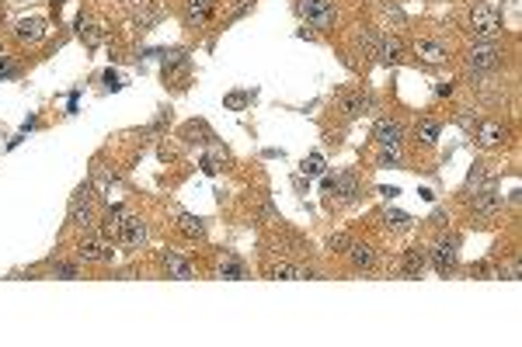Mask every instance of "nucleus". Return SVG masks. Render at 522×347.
I'll return each mask as SVG.
<instances>
[{
  "label": "nucleus",
  "mask_w": 522,
  "mask_h": 347,
  "mask_svg": "<svg viewBox=\"0 0 522 347\" xmlns=\"http://www.w3.org/2000/svg\"><path fill=\"white\" fill-rule=\"evenodd\" d=\"M220 275H223V278H244V268H240L237 260H223V264H220Z\"/></svg>",
  "instance_id": "24"
},
{
  "label": "nucleus",
  "mask_w": 522,
  "mask_h": 347,
  "mask_svg": "<svg viewBox=\"0 0 522 347\" xmlns=\"http://www.w3.org/2000/svg\"><path fill=\"white\" fill-rule=\"evenodd\" d=\"M439 132H442V126L428 119V122H422V126H418V139H422V143H435V139H439Z\"/></svg>",
  "instance_id": "22"
},
{
  "label": "nucleus",
  "mask_w": 522,
  "mask_h": 347,
  "mask_svg": "<svg viewBox=\"0 0 522 347\" xmlns=\"http://www.w3.org/2000/svg\"><path fill=\"white\" fill-rule=\"evenodd\" d=\"M296 11H299V18H303L307 25H314L317 32L334 28V21H338V7H334V0H299Z\"/></svg>",
  "instance_id": "1"
},
{
  "label": "nucleus",
  "mask_w": 522,
  "mask_h": 347,
  "mask_svg": "<svg viewBox=\"0 0 522 347\" xmlns=\"http://www.w3.org/2000/svg\"><path fill=\"white\" fill-rule=\"evenodd\" d=\"M373 139H376L383 150H397L400 139H404V128H400V122H393V119H380L376 128H373Z\"/></svg>",
  "instance_id": "8"
},
{
  "label": "nucleus",
  "mask_w": 522,
  "mask_h": 347,
  "mask_svg": "<svg viewBox=\"0 0 522 347\" xmlns=\"http://www.w3.org/2000/svg\"><path fill=\"white\" fill-rule=\"evenodd\" d=\"M348 243H352V240H348L345 233H334V236L327 240V247H331V250H338V253H345V250H348Z\"/></svg>",
  "instance_id": "25"
},
{
  "label": "nucleus",
  "mask_w": 522,
  "mask_h": 347,
  "mask_svg": "<svg viewBox=\"0 0 522 347\" xmlns=\"http://www.w3.org/2000/svg\"><path fill=\"white\" fill-rule=\"evenodd\" d=\"M178 229L188 236V240H202L206 236V222L192 216V212H178Z\"/></svg>",
  "instance_id": "18"
},
{
  "label": "nucleus",
  "mask_w": 522,
  "mask_h": 347,
  "mask_svg": "<svg viewBox=\"0 0 522 347\" xmlns=\"http://www.w3.org/2000/svg\"><path fill=\"white\" fill-rule=\"evenodd\" d=\"M216 0H185V21L188 25H202L209 14H213Z\"/></svg>",
  "instance_id": "14"
},
{
  "label": "nucleus",
  "mask_w": 522,
  "mask_h": 347,
  "mask_svg": "<svg viewBox=\"0 0 522 347\" xmlns=\"http://www.w3.org/2000/svg\"><path fill=\"white\" fill-rule=\"evenodd\" d=\"M91 219H95V194H91V188H80L70 198V222L73 226H87Z\"/></svg>",
  "instance_id": "4"
},
{
  "label": "nucleus",
  "mask_w": 522,
  "mask_h": 347,
  "mask_svg": "<svg viewBox=\"0 0 522 347\" xmlns=\"http://www.w3.org/2000/svg\"><path fill=\"white\" fill-rule=\"evenodd\" d=\"M501 205H505V198L494 188H484L474 194V212L477 216H494V212H501Z\"/></svg>",
  "instance_id": "10"
},
{
  "label": "nucleus",
  "mask_w": 522,
  "mask_h": 347,
  "mask_svg": "<svg viewBox=\"0 0 522 347\" xmlns=\"http://www.w3.org/2000/svg\"><path fill=\"white\" fill-rule=\"evenodd\" d=\"M53 271H56L60 278H77V268H73V264H56Z\"/></svg>",
  "instance_id": "26"
},
{
  "label": "nucleus",
  "mask_w": 522,
  "mask_h": 347,
  "mask_svg": "<svg viewBox=\"0 0 522 347\" xmlns=\"http://www.w3.org/2000/svg\"><path fill=\"white\" fill-rule=\"evenodd\" d=\"M373 53L380 56V63H397L400 53H404V45H400V38H383V35H380V42H376Z\"/></svg>",
  "instance_id": "17"
},
{
  "label": "nucleus",
  "mask_w": 522,
  "mask_h": 347,
  "mask_svg": "<svg viewBox=\"0 0 522 347\" xmlns=\"http://www.w3.org/2000/svg\"><path fill=\"white\" fill-rule=\"evenodd\" d=\"M164 268H167V275L171 278H181V282H188L196 271H192V264L188 260H181L178 253H164Z\"/></svg>",
  "instance_id": "19"
},
{
  "label": "nucleus",
  "mask_w": 522,
  "mask_h": 347,
  "mask_svg": "<svg viewBox=\"0 0 522 347\" xmlns=\"http://www.w3.org/2000/svg\"><path fill=\"white\" fill-rule=\"evenodd\" d=\"M505 126L501 122H481L477 126V143L484 146V150H491V146H498V143H505Z\"/></svg>",
  "instance_id": "13"
},
{
  "label": "nucleus",
  "mask_w": 522,
  "mask_h": 347,
  "mask_svg": "<svg viewBox=\"0 0 522 347\" xmlns=\"http://www.w3.org/2000/svg\"><path fill=\"white\" fill-rule=\"evenodd\" d=\"M303 170H307L310 177H317V174H324V157H321V153H310V157L303 160Z\"/></svg>",
  "instance_id": "23"
},
{
  "label": "nucleus",
  "mask_w": 522,
  "mask_h": 347,
  "mask_svg": "<svg viewBox=\"0 0 522 347\" xmlns=\"http://www.w3.org/2000/svg\"><path fill=\"white\" fill-rule=\"evenodd\" d=\"M112 243H105L101 236H84L80 243H77V257L84 260V264H95V260H112Z\"/></svg>",
  "instance_id": "6"
},
{
  "label": "nucleus",
  "mask_w": 522,
  "mask_h": 347,
  "mask_svg": "<svg viewBox=\"0 0 522 347\" xmlns=\"http://www.w3.org/2000/svg\"><path fill=\"white\" fill-rule=\"evenodd\" d=\"M348 260H352V268H373V264H376V250H373V247H369V243H348Z\"/></svg>",
  "instance_id": "15"
},
{
  "label": "nucleus",
  "mask_w": 522,
  "mask_h": 347,
  "mask_svg": "<svg viewBox=\"0 0 522 347\" xmlns=\"http://www.w3.org/2000/svg\"><path fill=\"white\" fill-rule=\"evenodd\" d=\"M129 4H143V0H129Z\"/></svg>",
  "instance_id": "27"
},
{
  "label": "nucleus",
  "mask_w": 522,
  "mask_h": 347,
  "mask_svg": "<svg viewBox=\"0 0 522 347\" xmlns=\"http://www.w3.org/2000/svg\"><path fill=\"white\" fill-rule=\"evenodd\" d=\"M376 101H373V94H366V91H352V94L341 97V111L348 115V119H356V115H362V111H369Z\"/></svg>",
  "instance_id": "11"
},
{
  "label": "nucleus",
  "mask_w": 522,
  "mask_h": 347,
  "mask_svg": "<svg viewBox=\"0 0 522 347\" xmlns=\"http://www.w3.org/2000/svg\"><path fill=\"white\" fill-rule=\"evenodd\" d=\"M14 35H18L21 42H42V38H46V21H42V18H25V21L14 25Z\"/></svg>",
  "instance_id": "12"
},
{
  "label": "nucleus",
  "mask_w": 522,
  "mask_h": 347,
  "mask_svg": "<svg viewBox=\"0 0 522 347\" xmlns=\"http://www.w3.org/2000/svg\"><path fill=\"white\" fill-rule=\"evenodd\" d=\"M119 243H122V247H139V243H147V222L139 219V216H126V212H122V219H119Z\"/></svg>",
  "instance_id": "5"
},
{
  "label": "nucleus",
  "mask_w": 522,
  "mask_h": 347,
  "mask_svg": "<svg viewBox=\"0 0 522 347\" xmlns=\"http://www.w3.org/2000/svg\"><path fill=\"white\" fill-rule=\"evenodd\" d=\"M418 56H422L425 63H442V60L449 56V49H446L442 42H435V38H422V42H418Z\"/></svg>",
  "instance_id": "16"
},
{
  "label": "nucleus",
  "mask_w": 522,
  "mask_h": 347,
  "mask_svg": "<svg viewBox=\"0 0 522 347\" xmlns=\"http://www.w3.org/2000/svg\"><path fill=\"white\" fill-rule=\"evenodd\" d=\"M331 191H338L345 202H352V198H359V177L356 174H341V177H334Z\"/></svg>",
  "instance_id": "20"
},
{
  "label": "nucleus",
  "mask_w": 522,
  "mask_h": 347,
  "mask_svg": "<svg viewBox=\"0 0 522 347\" xmlns=\"http://www.w3.org/2000/svg\"><path fill=\"white\" fill-rule=\"evenodd\" d=\"M428 260L435 264V271H439V275H449V271L457 268V260H459L457 236H449V240H439V243L428 250Z\"/></svg>",
  "instance_id": "3"
},
{
  "label": "nucleus",
  "mask_w": 522,
  "mask_h": 347,
  "mask_svg": "<svg viewBox=\"0 0 522 347\" xmlns=\"http://www.w3.org/2000/svg\"><path fill=\"white\" fill-rule=\"evenodd\" d=\"M425 268H428V250H425V247H408V250H404V260H400V271H404L408 278H418Z\"/></svg>",
  "instance_id": "9"
},
{
  "label": "nucleus",
  "mask_w": 522,
  "mask_h": 347,
  "mask_svg": "<svg viewBox=\"0 0 522 347\" xmlns=\"http://www.w3.org/2000/svg\"><path fill=\"white\" fill-rule=\"evenodd\" d=\"M265 275H268V278H299V268H296V264H286V260H279V264H268Z\"/></svg>",
  "instance_id": "21"
},
{
  "label": "nucleus",
  "mask_w": 522,
  "mask_h": 347,
  "mask_svg": "<svg viewBox=\"0 0 522 347\" xmlns=\"http://www.w3.org/2000/svg\"><path fill=\"white\" fill-rule=\"evenodd\" d=\"M467 63H470V70H494V66L501 63V49L494 42H481V45L470 49Z\"/></svg>",
  "instance_id": "7"
},
{
  "label": "nucleus",
  "mask_w": 522,
  "mask_h": 347,
  "mask_svg": "<svg viewBox=\"0 0 522 347\" xmlns=\"http://www.w3.org/2000/svg\"><path fill=\"white\" fill-rule=\"evenodd\" d=\"M470 35L481 38V42H491L501 35V14L491 7V4H474L470 7Z\"/></svg>",
  "instance_id": "2"
}]
</instances>
